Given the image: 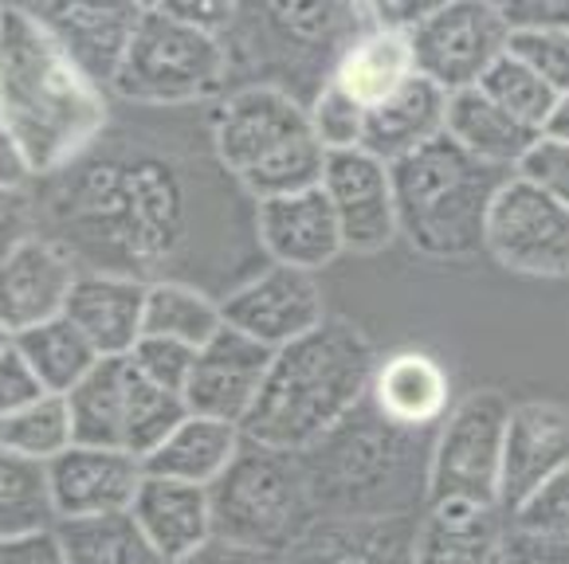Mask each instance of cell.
Listing matches in <instances>:
<instances>
[{
  "mask_svg": "<svg viewBox=\"0 0 569 564\" xmlns=\"http://www.w3.org/2000/svg\"><path fill=\"white\" fill-rule=\"evenodd\" d=\"M220 165L256 204L322 181L327 150L307 118V102L271 83H251L220 99L212 118Z\"/></svg>",
  "mask_w": 569,
  "mask_h": 564,
  "instance_id": "5b68a950",
  "label": "cell"
},
{
  "mask_svg": "<svg viewBox=\"0 0 569 564\" xmlns=\"http://www.w3.org/2000/svg\"><path fill=\"white\" fill-rule=\"evenodd\" d=\"M569 471V415L553 400L511 404L499 447V502L502 517H511L519 502H527L542 482Z\"/></svg>",
  "mask_w": 569,
  "mask_h": 564,
  "instance_id": "4fadbf2b",
  "label": "cell"
},
{
  "mask_svg": "<svg viewBox=\"0 0 569 564\" xmlns=\"http://www.w3.org/2000/svg\"><path fill=\"white\" fill-rule=\"evenodd\" d=\"M12 349V333L4 330V325H0V357H4V353H9Z\"/></svg>",
  "mask_w": 569,
  "mask_h": 564,
  "instance_id": "f907efd6",
  "label": "cell"
},
{
  "mask_svg": "<svg viewBox=\"0 0 569 564\" xmlns=\"http://www.w3.org/2000/svg\"><path fill=\"white\" fill-rule=\"evenodd\" d=\"M32 12L56 36L59 48L68 51L71 63L94 87L110 91L142 17V4H40Z\"/></svg>",
  "mask_w": 569,
  "mask_h": 564,
  "instance_id": "ac0fdd59",
  "label": "cell"
},
{
  "mask_svg": "<svg viewBox=\"0 0 569 564\" xmlns=\"http://www.w3.org/2000/svg\"><path fill=\"white\" fill-rule=\"evenodd\" d=\"M220 318L228 330L260 341L263 349L276 353L291 341L307 338L310 330H319L327 322V302H322L315 274L271 263L268 271L236 286L220 302Z\"/></svg>",
  "mask_w": 569,
  "mask_h": 564,
  "instance_id": "8fae6325",
  "label": "cell"
},
{
  "mask_svg": "<svg viewBox=\"0 0 569 564\" xmlns=\"http://www.w3.org/2000/svg\"><path fill=\"white\" fill-rule=\"evenodd\" d=\"M63 564H161L130 510L94 517H63L51 525Z\"/></svg>",
  "mask_w": 569,
  "mask_h": 564,
  "instance_id": "83f0119b",
  "label": "cell"
},
{
  "mask_svg": "<svg viewBox=\"0 0 569 564\" xmlns=\"http://www.w3.org/2000/svg\"><path fill=\"white\" fill-rule=\"evenodd\" d=\"M142 479V459H134L130 451L79 447V443H71L63 455H56L48 463V494L56 522L130 510Z\"/></svg>",
  "mask_w": 569,
  "mask_h": 564,
  "instance_id": "9a60e30c",
  "label": "cell"
},
{
  "mask_svg": "<svg viewBox=\"0 0 569 564\" xmlns=\"http://www.w3.org/2000/svg\"><path fill=\"white\" fill-rule=\"evenodd\" d=\"M189 415L184 400L177 392H166L138 376L126 365V407H122V451L134 459H146L150 451L161 447L169 432Z\"/></svg>",
  "mask_w": 569,
  "mask_h": 564,
  "instance_id": "d6a6232c",
  "label": "cell"
},
{
  "mask_svg": "<svg viewBox=\"0 0 569 564\" xmlns=\"http://www.w3.org/2000/svg\"><path fill=\"white\" fill-rule=\"evenodd\" d=\"M397 235L436 263H463L483 251V224L507 173L479 165L440 133L389 165Z\"/></svg>",
  "mask_w": 569,
  "mask_h": 564,
  "instance_id": "277c9868",
  "label": "cell"
},
{
  "mask_svg": "<svg viewBox=\"0 0 569 564\" xmlns=\"http://www.w3.org/2000/svg\"><path fill=\"white\" fill-rule=\"evenodd\" d=\"M569 545L561 541H542V537H527V533H515L507 525V545H502V561L499 564H569Z\"/></svg>",
  "mask_w": 569,
  "mask_h": 564,
  "instance_id": "bcb514c9",
  "label": "cell"
},
{
  "mask_svg": "<svg viewBox=\"0 0 569 564\" xmlns=\"http://www.w3.org/2000/svg\"><path fill=\"white\" fill-rule=\"evenodd\" d=\"M71 420L63 396H40L24 412L0 420V451H9L28 463L48 466L56 455L71 447Z\"/></svg>",
  "mask_w": 569,
  "mask_h": 564,
  "instance_id": "e575fe53",
  "label": "cell"
},
{
  "mask_svg": "<svg viewBox=\"0 0 569 564\" xmlns=\"http://www.w3.org/2000/svg\"><path fill=\"white\" fill-rule=\"evenodd\" d=\"M240 443H243L240 427L189 412L173 432L161 440V447L142 459V466L153 479H177V482H193V486L209 490L212 482L228 471V463L236 459Z\"/></svg>",
  "mask_w": 569,
  "mask_h": 564,
  "instance_id": "4316f807",
  "label": "cell"
},
{
  "mask_svg": "<svg viewBox=\"0 0 569 564\" xmlns=\"http://www.w3.org/2000/svg\"><path fill=\"white\" fill-rule=\"evenodd\" d=\"M511 177L569 204V141L542 138V133H538V138L530 141V150L515 161Z\"/></svg>",
  "mask_w": 569,
  "mask_h": 564,
  "instance_id": "ab89813d",
  "label": "cell"
},
{
  "mask_svg": "<svg viewBox=\"0 0 569 564\" xmlns=\"http://www.w3.org/2000/svg\"><path fill=\"white\" fill-rule=\"evenodd\" d=\"M12 345H17V353L24 357V365L32 369L48 396H68L99 365V353L87 345V338L63 314L17 333Z\"/></svg>",
  "mask_w": 569,
  "mask_h": 564,
  "instance_id": "f1b7e54d",
  "label": "cell"
},
{
  "mask_svg": "<svg viewBox=\"0 0 569 564\" xmlns=\"http://www.w3.org/2000/svg\"><path fill=\"white\" fill-rule=\"evenodd\" d=\"M511 400L495 389H479L448 407L432 435L428 459V502H479L499 506V447Z\"/></svg>",
  "mask_w": 569,
  "mask_h": 564,
  "instance_id": "ba28073f",
  "label": "cell"
},
{
  "mask_svg": "<svg viewBox=\"0 0 569 564\" xmlns=\"http://www.w3.org/2000/svg\"><path fill=\"white\" fill-rule=\"evenodd\" d=\"M366 400L397 427L436 432L452 407V376L425 349H397L389 357H377Z\"/></svg>",
  "mask_w": 569,
  "mask_h": 564,
  "instance_id": "ffe728a7",
  "label": "cell"
},
{
  "mask_svg": "<svg viewBox=\"0 0 569 564\" xmlns=\"http://www.w3.org/2000/svg\"><path fill=\"white\" fill-rule=\"evenodd\" d=\"M0 564H63L56 533H24V537H0Z\"/></svg>",
  "mask_w": 569,
  "mask_h": 564,
  "instance_id": "f6af8a7d",
  "label": "cell"
},
{
  "mask_svg": "<svg viewBox=\"0 0 569 564\" xmlns=\"http://www.w3.org/2000/svg\"><path fill=\"white\" fill-rule=\"evenodd\" d=\"M417 75L412 67L409 40L397 32H381V28L366 24L330 63L327 83H335L346 99H353L361 110L386 102L397 87H405Z\"/></svg>",
  "mask_w": 569,
  "mask_h": 564,
  "instance_id": "484cf974",
  "label": "cell"
},
{
  "mask_svg": "<svg viewBox=\"0 0 569 564\" xmlns=\"http://www.w3.org/2000/svg\"><path fill=\"white\" fill-rule=\"evenodd\" d=\"M445 138L452 141L456 150L476 158L479 165H491L511 177L515 161L530 150V141L538 133L530 125H522L519 118H511L502 107H495L479 87H468V91L448 94Z\"/></svg>",
  "mask_w": 569,
  "mask_h": 564,
  "instance_id": "d4e9b609",
  "label": "cell"
},
{
  "mask_svg": "<svg viewBox=\"0 0 569 564\" xmlns=\"http://www.w3.org/2000/svg\"><path fill=\"white\" fill-rule=\"evenodd\" d=\"M268 369L271 349L224 325L217 338L197 349L193 373L184 381L181 400L193 415H209V420L240 427L268 381Z\"/></svg>",
  "mask_w": 569,
  "mask_h": 564,
  "instance_id": "5bb4252c",
  "label": "cell"
},
{
  "mask_svg": "<svg viewBox=\"0 0 569 564\" xmlns=\"http://www.w3.org/2000/svg\"><path fill=\"white\" fill-rule=\"evenodd\" d=\"M71 251L56 240H28L0 263V325L17 338L68 310L71 286L79 279Z\"/></svg>",
  "mask_w": 569,
  "mask_h": 564,
  "instance_id": "2e32d148",
  "label": "cell"
},
{
  "mask_svg": "<svg viewBox=\"0 0 569 564\" xmlns=\"http://www.w3.org/2000/svg\"><path fill=\"white\" fill-rule=\"evenodd\" d=\"M161 9L173 12L177 20H184V24L197 28V32L217 36V40H224V36L236 28V20H240V9H236V4H212V0H169V4H161Z\"/></svg>",
  "mask_w": 569,
  "mask_h": 564,
  "instance_id": "ee69618b",
  "label": "cell"
},
{
  "mask_svg": "<svg viewBox=\"0 0 569 564\" xmlns=\"http://www.w3.org/2000/svg\"><path fill=\"white\" fill-rule=\"evenodd\" d=\"M445 110L448 94L428 83V79L412 75L386 102L366 110V130H361L358 150L393 165V161L409 158L412 150H420V145H428V141L445 133Z\"/></svg>",
  "mask_w": 569,
  "mask_h": 564,
  "instance_id": "cb8c5ba5",
  "label": "cell"
},
{
  "mask_svg": "<svg viewBox=\"0 0 569 564\" xmlns=\"http://www.w3.org/2000/svg\"><path fill=\"white\" fill-rule=\"evenodd\" d=\"M228 83L224 40L197 32L161 4H142L110 91L138 107H184L220 94Z\"/></svg>",
  "mask_w": 569,
  "mask_h": 564,
  "instance_id": "52a82bcc",
  "label": "cell"
},
{
  "mask_svg": "<svg viewBox=\"0 0 569 564\" xmlns=\"http://www.w3.org/2000/svg\"><path fill=\"white\" fill-rule=\"evenodd\" d=\"M56 525L48 466L0 451V537H24Z\"/></svg>",
  "mask_w": 569,
  "mask_h": 564,
  "instance_id": "1f68e13d",
  "label": "cell"
},
{
  "mask_svg": "<svg viewBox=\"0 0 569 564\" xmlns=\"http://www.w3.org/2000/svg\"><path fill=\"white\" fill-rule=\"evenodd\" d=\"M319 189L335 208L342 255H381L397 240L393 181H389L386 161L361 150L327 153Z\"/></svg>",
  "mask_w": 569,
  "mask_h": 564,
  "instance_id": "7c38bea8",
  "label": "cell"
},
{
  "mask_svg": "<svg viewBox=\"0 0 569 564\" xmlns=\"http://www.w3.org/2000/svg\"><path fill=\"white\" fill-rule=\"evenodd\" d=\"M173 564H276L271 553H256V548H243V545H232V541H220V537H209L201 548H193L189 556Z\"/></svg>",
  "mask_w": 569,
  "mask_h": 564,
  "instance_id": "c3c4849f",
  "label": "cell"
},
{
  "mask_svg": "<svg viewBox=\"0 0 569 564\" xmlns=\"http://www.w3.org/2000/svg\"><path fill=\"white\" fill-rule=\"evenodd\" d=\"M432 435L397 427L361 400L335 432L299 455L315 517H412L428 498Z\"/></svg>",
  "mask_w": 569,
  "mask_h": 564,
  "instance_id": "3957f363",
  "label": "cell"
},
{
  "mask_svg": "<svg viewBox=\"0 0 569 564\" xmlns=\"http://www.w3.org/2000/svg\"><path fill=\"white\" fill-rule=\"evenodd\" d=\"M507 525L515 533H527V537L569 545V471L553 474L527 502H519L511 510V517H507Z\"/></svg>",
  "mask_w": 569,
  "mask_h": 564,
  "instance_id": "d590c367",
  "label": "cell"
},
{
  "mask_svg": "<svg viewBox=\"0 0 569 564\" xmlns=\"http://www.w3.org/2000/svg\"><path fill=\"white\" fill-rule=\"evenodd\" d=\"M28 181H32V173H28L24 153L0 122V189H28Z\"/></svg>",
  "mask_w": 569,
  "mask_h": 564,
  "instance_id": "681fc988",
  "label": "cell"
},
{
  "mask_svg": "<svg viewBox=\"0 0 569 564\" xmlns=\"http://www.w3.org/2000/svg\"><path fill=\"white\" fill-rule=\"evenodd\" d=\"M71 420V440L79 447L122 451V407H126V357L99 361L76 389L63 396Z\"/></svg>",
  "mask_w": 569,
  "mask_h": 564,
  "instance_id": "f546056e",
  "label": "cell"
},
{
  "mask_svg": "<svg viewBox=\"0 0 569 564\" xmlns=\"http://www.w3.org/2000/svg\"><path fill=\"white\" fill-rule=\"evenodd\" d=\"M373 369V341L346 318H327L271 353L268 381L243 415L240 435L256 447L302 455L366 400Z\"/></svg>",
  "mask_w": 569,
  "mask_h": 564,
  "instance_id": "7a4b0ae2",
  "label": "cell"
},
{
  "mask_svg": "<svg viewBox=\"0 0 569 564\" xmlns=\"http://www.w3.org/2000/svg\"><path fill=\"white\" fill-rule=\"evenodd\" d=\"M507 517L479 502H428L412 530V564H499Z\"/></svg>",
  "mask_w": 569,
  "mask_h": 564,
  "instance_id": "7402d4cb",
  "label": "cell"
},
{
  "mask_svg": "<svg viewBox=\"0 0 569 564\" xmlns=\"http://www.w3.org/2000/svg\"><path fill=\"white\" fill-rule=\"evenodd\" d=\"M224 330L220 302H212L204 291L189 282L161 279L146 282V314H142V338H166L181 345L201 349Z\"/></svg>",
  "mask_w": 569,
  "mask_h": 564,
  "instance_id": "4dcf8cb0",
  "label": "cell"
},
{
  "mask_svg": "<svg viewBox=\"0 0 569 564\" xmlns=\"http://www.w3.org/2000/svg\"><path fill=\"white\" fill-rule=\"evenodd\" d=\"M507 56L535 71L558 91H569V28H546V32H507Z\"/></svg>",
  "mask_w": 569,
  "mask_h": 564,
  "instance_id": "74e56055",
  "label": "cell"
},
{
  "mask_svg": "<svg viewBox=\"0 0 569 564\" xmlns=\"http://www.w3.org/2000/svg\"><path fill=\"white\" fill-rule=\"evenodd\" d=\"M0 122L32 177L68 169L107 125V91L71 63L32 9H0Z\"/></svg>",
  "mask_w": 569,
  "mask_h": 564,
  "instance_id": "6da1fadb",
  "label": "cell"
},
{
  "mask_svg": "<svg viewBox=\"0 0 569 564\" xmlns=\"http://www.w3.org/2000/svg\"><path fill=\"white\" fill-rule=\"evenodd\" d=\"M130 517L138 522V530L150 541L161 564L181 561L212 537L209 490L193 486V482L146 474L134 494V506H130Z\"/></svg>",
  "mask_w": 569,
  "mask_h": 564,
  "instance_id": "603a6c76",
  "label": "cell"
},
{
  "mask_svg": "<svg viewBox=\"0 0 569 564\" xmlns=\"http://www.w3.org/2000/svg\"><path fill=\"white\" fill-rule=\"evenodd\" d=\"M40 396H48V392L40 389L36 373L24 365V357H20L17 345H12L9 353L0 357V420L24 412V407L36 404Z\"/></svg>",
  "mask_w": 569,
  "mask_h": 564,
  "instance_id": "b9f144b4",
  "label": "cell"
},
{
  "mask_svg": "<svg viewBox=\"0 0 569 564\" xmlns=\"http://www.w3.org/2000/svg\"><path fill=\"white\" fill-rule=\"evenodd\" d=\"M507 32H546V28H569V12L561 0H519V4H495Z\"/></svg>",
  "mask_w": 569,
  "mask_h": 564,
  "instance_id": "7bdbcfd3",
  "label": "cell"
},
{
  "mask_svg": "<svg viewBox=\"0 0 569 564\" xmlns=\"http://www.w3.org/2000/svg\"><path fill=\"white\" fill-rule=\"evenodd\" d=\"M476 87L495 102V107H502L507 114L519 118V122L530 125L535 133L542 130L546 118H550L553 110L569 102V91H558V87H550L546 79H538L535 71H527L522 63H515L507 51L487 67L483 79H479Z\"/></svg>",
  "mask_w": 569,
  "mask_h": 564,
  "instance_id": "836d02e7",
  "label": "cell"
},
{
  "mask_svg": "<svg viewBox=\"0 0 569 564\" xmlns=\"http://www.w3.org/2000/svg\"><path fill=\"white\" fill-rule=\"evenodd\" d=\"M483 251L502 271L561 282L569 274V204L507 177L487 208Z\"/></svg>",
  "mask_w": 569,
  "mask_h": 564,
  "instance_id": "9c48e42d",
  "label": "cell"
},
{
  "mask_svg": "<svg viewBox=\"0 0 569 564\" xmlns=\"http://www.w3.org/2000/svg\"><path fill=\"white\" fill-rule=\"evenodd\" d=\"M412 517L350 522V517H315L299 541L276 556V564H412Z\"/></svg>",
  "mask_w": 569,
  "mask_h": 564,
  "instance_id": "44dd1931",
  "label": "cell"
},
{
  "mask_svg": "<svg viewBox=\"0 0 569 564\" xmlns=\"http://www.w3.org/2000/svg\"><path fill=\"white\" fill-rule=\"evenodd\" d=\"M146 314V282L134 274L114 271H83L71 286L68 318L87 345L99 353V361H122L142 341Z\"/></svg>",
  "mask_w": 569,
  "mask_h": 564,
  "instance_id": "d6986e66",
  "label": "cell"
},
{
  "mask_svg": "<svg viewBox=\"0 0 569 564\" xmlns=\"http://www.w3.org/2000/svg\"><path fill=\"white\" fill-rule=\"evenodd\" d=\"M256 235L271 263L291 266V271H322L342 255V232H338L335 208L327 192L315 189L287 192L256 204Z\"/></svg>",
  "mask_w": 569,
  "mask_h": 564,
  "instance_id": "e0dca14e",
  "label": "cell"
},
{
  "mask_svg": "<svg viewBox=\"0 0 569 564\" xmlns=\"http://www.w3.org/2000/svg\"><path fill=\"white\" fill-rule=\"evenodd\" d=\"M212 537L279 556L315 522L299 455L243 440L228 471L209 486Z\"/></svg>",
  "mask_w": 569,
  "mask_h": 564,
  "instance_id": "8992f818",
  "label": "cell"
},
{
  "mask_svg": "<svg viewBox=\"0 0 569 564\" xmlns=\"http://www.w3.org/2000/svg\"><path fill=\"white\" fill-rule=\"evenodd\" d=\"M36 240V204L28 189H0V263Z\"/></svg>",
  "mask_w": 569,
  "mask_h": 564,
  "instance_id": "60d3db41",
  "label": "cell"
},
{
  "mask_svg": "<svg viewBox=\"0 0 569 564\" xmlns=\"http://www.w3.org/2000/svg\"><path fill=\"white\" fill-rule=\"evenodd\" d=\"M432 9L436 4H417V0H389V4H366V17H369V24L381 28V32L409 36Z\"/></svg>",
  "mask_w": 569,
  "mask_h": 564,
  "instance_id": "7dc6e473",
  "label": "cell"
},
{
  "mask_svg": "<svg viewBox=\"0 0 569 564\" xmlns=\"http://www.w3.org/2000/svg\"><path fill=\"white\" fill-rule=\"evenodd\" d=\"M405 40H409L417 75L445 94H456L476 87L487 67L502 56L507 28L495 4L460 0V4H436Z\"/></svg>",
  "mask_w": 569,
  "mask_h": 564,
  "instance_id": "30bf717a",
  "label": "cell"
},
{
  "mask_svg": "<svg viewBox=\"0 0 569 564\" xmlns=\"http://www.w3.org/2000/svg\"><path fill=\"white\" fill-rule=\"evenodd\" d=\"M307 118L319 133L322 150L327 153H342V150H358L361 145V130H366V110L353 99H346L335 83L322 79V87L315 91V99L307 102Z\"/></svg>",
  "mask_w": 569,
  "mask_h": 564,
  "instance_id": "8d00e7d4",
  "label": "cell"
},
{
  "mask_svg": "<svg viewBox=\"0 0 569 564\" xmlns=\"http://www.w3.org/2000/svg\"><path fill=\"white\" fill-rule=\"evenodd\" d=\"M193 357H197L193 345H181V341H166V338H142L130 349L126 365L134 369L138 376H146L150 384H158V389L181 396L184 381L193 373Z\"/></svg>",
  "mask_w": 569,
  "mask_h": 564,
  "instance_id": "f35d334b",
  "label": "cell"
}]
</instances>
